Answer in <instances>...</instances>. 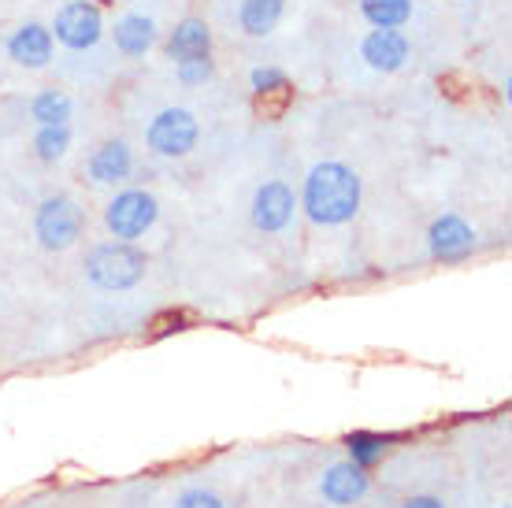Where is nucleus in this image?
I'll use <instances>...</instances> for the list:
<instances>
[{
  "instance_id": "nucleus-4",
  "label": "nucleus",
  "mask_w": 512,
  "mask_h": 508,
  "mask_svg": "<svg viewBox=\"0 0 512 508\" xmlns=\"http://www.w3.org/2000/svg\"><path fill=\"white\" fill-rule=\"evenodd\" d=\"M156 216H160V204H156L153 193L123 190L104 208V227L112 230L116 242H134V238H141L145 230L153 227Z\"/></svg>"
},
{
  "instance_id": "nucleus-11",
  "label": "nucleus",
  "mask_w": 512,
  "mask_h": 508,
  "mask_svg": "<svg viewBox=\"0 0 512 508\" xmlns=\"http://www.w3.org/2000/svg\"><path fill=\"white\" fill-rule=\"evenodd\" d=\"M8 56L23 67H45L52 60V30H45L41 23H23L8 38Z\"/></svg>"
},
{
  "instance_id": "nucleus-9",
  "label": "nucleus",
  "mask_w": 512,
  "mask_h": 508,
  "mask_svg": "<svg viewBox=\"0 0 512 508\" xmlns=\"http://www.w3.org/2000/svg\"><path fill=\"white\" fill-rule=\"evenodd\" d=\"M372 490V479H368V468H360L353 460H342V464H331L327 475L320 479V494L323 501H331V505L346 508V505H357L360 497Z\"/></svg>"
},
{
  "instance_id": "nucleus-6",
  "label": "nucleus",
  "mask_w": 512,
  "mask_h": 508,
  "mask_svg": "<svg viewBox=\"0 0 512 508\" xmlns=\"http://www.w3.org/2000/svg\"><path fill=\"white\" fill-rule=\"evenodd\" d=\"M52 30H56V41L67 45V49H75V52L93 49L104 34L101 8L90 4V0H71V4H64V8L56 12Z\"/></svg>"
},
{
  "instance_id": "nucleus-14",
  "label": "nucleus",
  "mask_w": 512,
  "mask_h": 508,
  "mask_svg": "<svg viewBox=\"0 0 512 508\" xmlns=\"http://www.w3.org/2000/svg\"><path fill=\"white\" fill-rule=\"evenodd\" d=\"M212 49V34H208V26L201 19H186V23L175 26V34L167 41V56L171 60H197V56H208Z\"/></svg>"
},
{
  "instance_id": "nucleus-10",
  "label": "nucleus",
  "mask_w": 512,
  "mask_h": 508,
  "mask_svg": "<svg viewBox=\"0 0 512 508\" xmlns=\"http://www.w3.org/2000/svg\"><path fill=\"white\" fill-rule=\"evenodd\" d=\"M360 56H364L368 67H375V71L394 75V71H401L405 60H409V41L401 38L397 30H372V34L364 38V45H360Z\"/></svg>"
},
{
  "instance_id": "nucleus-24",
  "label": "nucleus",
  "mask_w": 512,
  "mask_h": 508,
  "mask_svg": "<svg viewBox=\"0 0 512 508\" xmlns=\"http://www.w3.org/2000/svg\"><path fill=\"white\" fill-rule=\"evenodd\" d=\"M501 508H509V505H501Z\"/></svg>"
},
{
  "instance_id": "nucleus-2",
  "label": "nucleus",
  "mask_w": 512,
  "mask_h": 508,
  "mask_svg": "<svg viewBox=\"0 0 512 508\" xmlns=\"http://www.w3.org/2000/svg\"><path fill=\"white\" fill-rule=\"evenodd\" d=\"M149 271V256L134 242H104L86 256V279L97 290H134Z\"/></svg>"
},
{
  "instance_id": "nucleus-17",
  "label": "nucleus",
  "mask_w": 512,
  "mask_h": 508,
  "mask_svg": "<svg viewBox=\"0 0 512 508\" xmlns=\"http://www.w3.org/2000/svg\"><path fill=\"white\" fill-rule=\"evenodd\" d=\"M360 15L375 30H397L412 19V0H360Z\"/></svg>"
},
{
  "instance_id": "nucleus-5",
  "label": "nucleus",
  "mask_w": 512,
  "mask_h": 508,
  "mask_svg": "<svg viewBox=\"0 0 512 508\" xmlns=\"http://www.w3.org/2000/svg\"><path fill=\"white\" fill-rule=\"evenodd\" d=\"M201 138V127L186 108H164L156 115L149 130H145V141L156 156H186L193 153V145Z\"/></svg>"
},
{
  "instance_id": "nucleus-18",
  "label": "nucleus",
  "mask_w": 512,
  "mask_h": 508,
  "mask_svg": "<svg viewBox=\"0 0 512 508\" xmlns=\"http://www.w3.org/2000/svg\"><path fill=\"white\" fill-rule=\"evenodd\" d=\"M30 115L38 119V127H56V123H67L71 119V97L60 93V89H45L34 97L30 104Z\"/></svg>"
},
{
  "instance_id": "nucleus-8",
  "label": "nucleus",
  "mask_w": 512,
  "mask_h": 508,
  "mask_svg": "<svg viewBox=\"0 0 512 508\" xmlns=\"http://www.w3.org/2000/svg\"><path fill=\"white\" fill-rule=\"evenodd\" d=\"M472 245H475V230L457 212L438 216L431 223V230H427V249H431L435 260H461V256L472 253Z\"/></svg>"
},
{
  "instance_id": "nucleus-16",
  "label": "nucleus",
  "mask_w": 512,
  "mask_h": 508,
  "mask_svg": "<svg viewBox=\"0 0 512 508\" xmlns=\"http://www.w3.org/2000/svg\"><path fill=\"white\" fill-rule=\"evenodd\" d=\"M394 445L390 434H379V431H353L346 434V449H349V460L360 464V468H375L379 460L386 457V449Z\"/></svg>"
},
{
  "instance_id": "nucleus-7",
  "label": "nucleus",
  "mask_w": 512,
  "mask_h": 508,
  "mask_svg": "<svg viewBox=\"0 0 512 508\" xmlns=\"http://www.w3.org/2000/svg\"><path fill=\"white\" fill-rule=\"evenodd\" d=\"M294 208H297L294 190L286 182H279V178H271V182H264L253 193V227L264 230V234H279V230L290 227Z\"/></svg>"
},
{
  "instance_id": "nucleus-3",
  "label": "nucleus",
  "mask_w": 512,
  "mask_h": 508,
  "mask_svg": "<svg viewBox=\"0 0 512 508\" xmlns=\"http://www.w3.org/2000/svg\"><path fill=\"white\" fill-rule=\"evenodd\" d=\"M82 227H86V212L71 197H49L34 216V234H38L41 249H49V253L71 249L82 238Z\"/></svg>"
},
{
  "instance_id": "nucleus-19",
  "label": "nucleus",
  "mask_w": 512,
  "mask_h": 508,
  "mask_svg": "<svg viewBox=\"0 0 512 508\" xmlns=\"http://www.w3.org/2000/svg\"><path fill=\"white\" fill-rule=\"evenodd\" d=\"M67 145H71V127L67 123H56V127H38L34 134V149H38L41 160H60L67 153Z\"/></svg>"
},
{
  "instance_id": "nucleus-13",
  "label": "nucleus",
  "mask_w": 512,
  "mask_h": 508,
  "mask_svg": "<svg viewBox=\"0 0 512 508\" xmlns=\"http://www.w3.org/2000/svg\"><path fill=\"white\" fill-rule=\"evenodd\" d=\"M112 38H116V49L123 56H145L156 45V26L145 15H123L112 30Z\"/></svg>"
},
{
  "instance_id": "nucleus-12",
  "label": "nucleus",
  "mask_w": 512,
  "mask_h": 508,
  "mask_svg": "<svg viewBox=\"0 0 512 508\" xmlns=\"http://www.w3.org/2000/svg\"><path fill=\"white\" fill-rule=\"evenodd\" d=\"M130 167H134V156H130L127 145L123 141H104L101 149L86 160V175L108 186V182H123L130 175Z\"/></svg>"
},
{
  "instance_id": "nucleus-20",
  "label": "nucleus",
  "mask_w": 512,
  "mask_h": 508,
  "mask_svg": "<svg viewBox=\"0 0 512 508\" xmlns=\"http://www.w3.org/2000/svg\"><path fill=\"white\" fill-rule=\"evenodd\" d=\"M175 508H227V501H223L216 490L193 486V490H182V494L175 497Z\"/></svg>"
},
{
  "instance_id": "nucleus-15",
  "label": "nucleus",
  "mask_w": 512,
  "mask_h": 508,
  "mask_svg": "<svg viewBox=\"0 0 512 508\" xmlns=\"http://www.w3.org/2000/svg\"><path fill=\"white\" fill-rule=\"evenodd\" d=\"M282 12H286V0H242L238 23H242L249 38H268L271 30L279 26Z\"/></svg>"
},
{
  "instance_id": "nucleus-23",
  "label": "nucleus",
  "mask_w": 512,
  "mask_h": 508,
  "mask_svg": "<svg viewBox=\"0 0 512 508\" xmlns=\"http://www.w3.org/2000/svg\"><path fill=\"white\" fill-rule=\"evenodd\" d=\"M401 508H446V501L435 497V494H416V497H409Z\"/></svg>"
},
{
  "instance_id": "nucleus-22",
  "label": "nucleus",
  "mask_w": 512,
  "mask_h": 508,
  "mask_svg": "<svg viewBox=\"0 0 512 508\" xmlns=\"http://www.w3.org/2000/svg\"><path fill=\"white\" fill-rule=\"evenodd\" d=\"M249 82H253V89L264 97V93H279V89H286V75H282L279 67H256L253 75H249Z\"/></svg>"
},
{
  "instance_id": "nucleus-1",
  "label": "nucleus",
  "mask_w": 512,
  "mask_h": 508,
  "mask_svg": "<svg viewBox=\"0 0 512 508\" xmlns=\"http://www.w3.org/2000/svg\"><path fill=\"white\" fill-rule=\"evenodd\" d=\"M301 208L316 227H342L360 212V175L338 160H323L308 171Z\"/></svg>"
},
{
  "instance_id": "nucleus-21",
  "label": "nucleus",
  "mask_w": 512,
  "mask_h": 508,
  "mask_svg": "<svg viewBox=\"0 0 512 508\" xmlns=\"http://www.w3.org/2000/svg\"><path fill=\"white\" fill-rule=\"evenodd\" d=\"M208 78H212V60H208V56L182 60V64H179V82H182V86H205Z\"/></svg>"
}]
</instances>
